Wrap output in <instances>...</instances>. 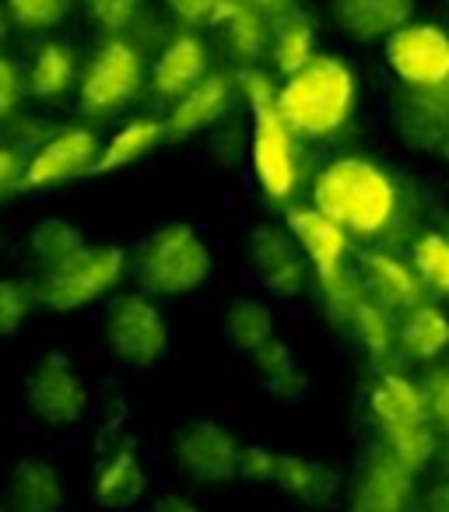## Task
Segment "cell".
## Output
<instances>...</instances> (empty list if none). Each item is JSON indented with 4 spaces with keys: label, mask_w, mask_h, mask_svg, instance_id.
I'll use <instances>...</instances> for the list:
<instances>
[{
    "label": "cell",
    "mask_w": 449,
    "mask_h": 512,
    "mask_svg": "<svg viewBox=\"0 0 449 512\" xmlns=\"http://www.w3.org/2000/svg\"><path fill=\"white\" fill-rule=\"evenodd\" d=\"M344 330L355 337V344L372 358V362L393 365L400 358V351H397L400 320L393 313H386L379 302H372L369 295H358L355 299L348 320H344Z\"/></svg>",
    "instance_id": "26"
},
{
    "label": "cell",
    "mask_w": 449,
    "mask_h": 512,
    "mask_svg": "<svg viewBox=\"0 0 449 512\" xmlns=\"http://www.w3.org/2000/svg\"><path fill=\"white\" fill-rule=\"evenodd\" d=\"M81 246H85V235H81V228L67 218L36 221V228H32V235H29V253L36 256L39 271L67 260V256L78 253Z\"/></svg>",
    "instance_id": "34"
},
{
    "label": "cell",
    "mask_w": 449,
    "mask_h": 512,
    "mask_svg": "<svg viewBox=\"0 0 449 512\" xmlns=\"http://www.w3.org/2000/svg\"><path fill=\"white\" fill-rule=\"evenodd\" d=\"M151 512H200V505L186 495H165V498H158Z\"/></svg>",
    "instance_id": "43"
},
{
    "label": "cell",
    "mask_w": 449,
    "mask_h": 512,
    "mask_svg": "<svg viewBox=\"0 0 449 512\" xmlns=\"http://www.w3.org/2000/svg\"><path fill=\"white\" fill-rule=\"evenodd\" d=\"M365 407H369V418L376 425V432L428 421V400L421 383L397 369H379L372 376L369 393H365Z\"/></svg>",
    "instance_id": "21"
},
{
    "label": "cell",
    "mask_w": 449,
    "mask_h": 512,
    "mask_svg": "<svg viewBox=\"0 0 449 512\" xmlns=\"http://www.w3.org/2000/svg\"><path fill=\"white\" fill-rule=\"evenodd\" d=\"M144 85V53L123 36H109L78 81V106L92 116H109L123 109Z\"/></svg>",
    "instance_id": "7"
},
{
    "label": "cell",
    "mask_w": 449,
    "mask_h": 512,
    "mask_svg": "<svg viewBox=\"0 0 449 512\" xmlns=\"http://www.w3.org/2000/svg\"><path fill=\"white\" fill-rule=\"evenodd\" d=\"M383 60L404 88L449 81V32L432 22H407L383 43Z\"/></svg>",
    "instance_id": "12"
},
{
    "label": "cell",
    "mask_w": 449,
    "mask_h": 512,
    "mask_svg": "<svg viewBox=\"0 0 449 512\" xmlns=\"http://www.w3.org/2000/svg\"><path fill=\"white\" fill-rule=\"evenodd\" d=\"M102 341L130 369H148L169 351V320L144 292H123L102 316Z\"/></svg>",
    "instance_id": "6"
},
{
    "label": "cell",
    "mask_w": 449,
    "mask_h": 512,
    "mask_svg": "<svg viewBox=\"0 0 449 512\" xmlns=\"http://www.w3.org/2000/svg\"><path fill=\"white\" fill-rule=\"evenodd\" d=\"M236 99V78L225 71H211L197 88H190L183 99L172 102L169 116H165L169 141H186V137H197L204 130L218 127L232 113Z\"/></svg>",
    "instance_id": "17"
},
{
    "label": "cell",
    "mask_w": 449,
    "mask_h": 512,
    "mask_svg": "<svg viewBox=\"0 0 449 512\" xmlns=\"http://www.w3.org/2000/svg\"><path fill=\"white\" fill-rule=\"evenodd\" d=\"M414 498V474L386 449L372 446L351 484V512H407Z\"/></svg>",
    "instance_id": "16"
},
{
    "label": "cell",
    "mask_w": 449,
    "mask_h": 512,
    "mask_svg": "<svg viewBox=\"0 0 449 512\" xmlns=\"http://www.w3.org/2000/svg\"><path fill=\"white\" fill-rule=\"evenodd\" d=\"M376 446L386 449V453H390L400 467L411 470V474H421V470L435 460L439 432H435L432 421H418V425H404V428H386V432H379Z\"/></svg>",
    "instance_id": "32"
},
{
    "label": "cell",
    "mask_w": 449,
    "mask_h": 512,
    "mask_svg": "<svg viewBox=\"0 0 449 512\" xmlns=\"http://www.w3.org/2000/svg\"><path fill=\"white\" fill-rule=\"evenodd\" d=\"M211 74V50L197 32H179L165 43V50L151 64V92L158 102H179L190 88H197L200 81Z\"/></svg>",
    "instance_id": "18"
},
{
    "label": "cell",
    "mask_w": 449,
    "mask_h": 512,
    "mask_svg": "<svg viewBox=\"0 0 449 512\" xmlns=\"http://www.w3.org/2000/svg\"><path fill=\"white\" fill-rule=\"evenodd\" d=\"M236 95L243 99V106L246 109H257V106H271V102H278V85L281 81L274 78L267 67H260V64H246V67H239L236 74Z\"/></svg>",
    "instance_id": "38"
},
{
    "label": "cell",
    "mask_w": 449,
    "mask_h": 512,
    "mask_svg": "<svg viewBox=\"0 0 449 512\" xmlns=\"http://www.w3.org/2000/svg\"><path fill=\"white\" fill-rule=\"evenodd\" d=\"M22 172H25L22 151H18V148H0V193H8L11 186L22 183Z\"/></svg>",
    "instance_id": "42"
},
{
    "label": "cell",
    "mask_w": 449,
    "mask_h": 512,
    "mask_svg": "<svg viewBox=\"0 0 449 512\" xmlns=\"http://www.w3.org/2000/svg\"><path fill=\"white\" fill-rule=\"evenodd\" d=\"M246 260L274 299H299L313 278L299 242L292 239L288 228L278 225H257L246 235Z\"/></svg>",
    "instance_id": "14"
},
{
    "label": "cell",
    "mask_w": 449,
    "mask_h": 512,
    "mask_svg": "<svg viewBox=\"0 0 449 512\" xmlns=\"http://www.w3.org/2000/svg\"><path fill=\"white\" fill-rule=\"evenodd\" d=\"M313 207L358 242H379L397 228L404 193L390 169L362 155L327 162L313 179Z\"/></svg>",
    "instance_id": "1"
},
{
    "label": "cell",
    "mask_w": 449,
    "mask_h": 512,
    "mask_svg": "<svg viewBox=\"0 0 449 512\" xmlns=\"http://www.w3.org/2000/svg\"><path fill=\"white\" fill-rule=\"evenodd\" d=\"M214 256L190 221L158 225L130 256V271L151 299H183L211 278Z\"/></svg>",
    "instance_id": "3"
},
{
    "label": "cell",
    "mask_w": 449,
    "mask_h": 512,
    "mask_svg": "<svg viewBox=\"0 0 449 512\" xmlns=\"http://www.w3.org/2000/svg\"><path fill=\"white\" fill-rule=\"evenodd\" d=\"M74 11V0H8V18L22 29H57Z\"/></svg>",
    "instance_id": "36"
},
{
    "label": "cell",
    "mask_w": 449,
    "mask_h": 512,
    "mask_svg": "<svg viewBox=\"0 0 449 512\" xmlns=\"http://www.w3.org/2000/svg\"><path fill=\"white\" fill-rule=\"evenodd\" d=\"M439 155H442V158H446V162H449V137H446V141H442V148H439Z\"/></svg>",
    "instance_id": "46"
},
{
    "label": "cell",
    "mask_w": 449,
    "mask_h": 512,
    "mask_svg": "<svg viewBox=\"0 0 449 512\" xmlns=\"http://www.w3.org/2000/svg\"><path fill=\"white\" fill-rule=\"evenodd\" d=\"M239 477L253 484H267L278 488L281 495L295 498L302 505H327L337 495V470L327 463L309 460L299 453H281V449L267 446H243V460H239Z\"/></svg>",
    "instance_id": "8"
},
{
    "label": "cell",
    "mask_w": 449,
    "mask_h": 512,
    "mask_svg": "<svg viewBox=\"0 0 449 512\" xmlns=\"http://www.w3.org/2000/svg\"><path fill=\"white\" fill-rule=\"evenodd\" d=\"M25 407L46 428H74L88 411V386L64 351H46L25 376Z\"/></svg>",
    "instance_id": "10"
},
{
    "label": "cell",
    "mask_w": 449,
    "mask_h": 512,
    "mask_svg": "<svg viewBox=\"0 0 449 512\" xmlns=\"http://www.w3.org/2000/svg\"><path fill=\"white\" fill-rule=\"evenodd\" d=\"M225 341L232 351H239L243 358H250L260 344H267L271 337H278V320H274L271 306L260 299H236L225 309Z\"/></svg>",
    "instance_id": "30"
},
{
    "label": "cell",
    "mask_w": 449,
    "mask_h": 512,
    "mask_svg": "<svg viewBox=\"0 0 449 512\" xmlns=\"http://www.w3.org/2000/svg\"><path fill=\"white\" fill-rule=\"evenodd\" d=\"M162 4L186 32L207 29V25L214 29V18H218V11L225 8V0H162Z\"/></svg>",
    "instance_id": "40"
},
{
    "label": "cell",
    "mask_w": 449,
    "mask_h": 512,
    "mask_svg": "<svg viewBox=\"0 0 449 512\" xmlns=\"http://www.w3.org/2000/svg\"><path fill=\"white\" fill-rule=\"evenodd\" d=\"M421 390L428 400V421L435 425L439 435H449V365L432 369L421 379Z\"/></svg>",
    "instance_id": "39"
},
{
    "label": "cell",
    "mask_w": 449,
    "mask_h": 512,
    "mask_svg": "<svg viewBox=\"0 0 449 512\" xmlns=\"http://www.w3.org/2000/svg\"><path fill=\"white\" fill-rule=\"evenodd\" d=\"M99 151H102V137L95 130L88 127L57 130L25 162L18 190H53V186H64L71 179L92 176L95 162H99Z\"/></svg>",
    "instance_id": "13"
},
{
    "label": "cell",
    "mask_w": 449,
    "mask_h": 512,
    "mask_svg": "<svg viewBox=\"0 0 449 512\" xmlns=\"http://www.w3.org/2000/svg\"><path fill=\"white\" fill-rule=\"evenodd\" d=\"M355 278L362 295L379 302L397 320L411 313V309H418L421 302H428V292L418 281V274H414V267L407 260H400L397 253H390V249H365V253H358Z\"/></svg>",
    "instance_id": "15"
},
{
    "label": "cell",
    "mask_w": 449,
    "mask_h": 512,
    "mask_svg": "<svg viewBox=\"0 0 449 512\" xmlns=\"http://www.w3.org/2000/svg\"><path fill=\"white\" fill-rule=\"evenodd\" d=\"M74 78H78V57L67 43H43L32 57L29 67V92L43 102H57L64 99L74 88Z\"/></svg>",
    "instance_id": "31"
},
{
    "label": "cell",
    "mask_w": 449,
    "mask_h": 512,
    "mask_svg": "<svg viewBox=\"0 0 449 512\" xmlns=\"http://www.w3.org/2000/svg\"><path fill=\"white\" fill-rule=\"evenodd\" d=\"M162 141H169L165 120H158V116H134V120L123 123V127L116 130L109 141H102L95 172H99V176H106V172L127 169V165L141 162L144 155H151V151H155Z\"/></svg>",
    "instance_id": "28"
},
{
    "label": "cell",
    "mask_w": 449,
    "mask_h": 512,
    "mask_svg": "<svg viewBox=\"0 0 449 512\" xmlns=\"http://www.w3.org/2000/svg\"><path fill=\"white\" fill-rule=\"evenodd\" d=\"M127 271L130 256L123 246H116V242H85L67 260L43 267L32 288H36L39 306L57 316H67L113 295Z\"/></svg>",
    "instance_id": "5"
},
{
    "label": "cell",
    "mask_w": 449,
    "mask_h": 512,
    "mask_svg": "<svg viewBox=\"0 0 449 512\" xmlns=\"http://www.w3.org/2000/svg\"><path fill=\"white\" fill-rule=\"evenodd\" d=\"M330 22L351 43H386L414 18V0H327Z\"/></svg>",
    "instance_id": "20"
},
{
    "label": "cell",
    "mask_w": 449,
    "mask_h": 512,
    "mask_svg": "<svg viewBox=\"0 0 449 512\" xmlns=\"http://www.w3.org/2000/svg\"><path fill=\"white\" fill-rule=\"evenodd\" d=\"M39 306L36 288L25 285L18 278H0V341L11 337L25 320H29V309Z\"/></svg>",
    "instance_id": "35"
},
{
    "label": "cell",
    "mask_w": 449,
    "mask_h": 512,
    "mask_svg": "<svg viewBox=\"0 0 449 512\" xmlns=\"http://www.w3.org/2000/svg\"><path fill=\"white\" fill-rule=\"evenodd\" d=\"M172 460L186 481L200 488H225L239 477L243 442L218 421H190L172 442Z\"/></svg>",
    "instance_id": "11"
},
{
    "label": "cell",
    "mask_w": 449,
    "mask_h": 512,
    "mask_svg": "<svg viewBox=\"0 0 449 512\" xmlns=\"http://www.w3.org/2000/svg\"><path fill=\"white\" fill-rule=\"evenodd\" d=\"M316 53H320L316 50V18L306 8L292 4V8L278 11L271 18V50H267V60H271L274 74L288 78L299 67H306Z\"/></svg>",
    "instance_id": "23"
},
{
    "label": "cell",
    "mask_w": 449,
    "mask_h": 512,
    "mask_svg": "<svg viewBox=\"0 0 449 512\" xmlns=\"http://www.w3.org/2000/svg\"><path fill=\"white\" fill-rule=\"evenodd\" d=\"M393 127L407 148L439 151L449 137V81L432 88H404L393 106Z\"/></svg>",
    "instance_id": "19"
},
{
    "label": "cell",
    "mask_w": 449,
    "mask_h": 512,
    "mask_svg": "<svg viewBox=\"0 0 449 512\" xmlns=\"http://www.w3.org/2000/svg\"><path fill=\"white\" fill-rule=\"evenodd\" d=\"M355 102L358 78L337 53H316L278 85V113L299 141L337 137L355 116Z\"/></svg>",
    "instance_id": "2"
},
{
    "label": "cell",
    "mask_w": 449,
    "mask_h": 512,
    "mask_svg": "<svg viewBox=\"0 0 449 512\" xmlns=\"http://www.w3.org/2000/svg\"><path fill=\"white\" fill-rule=\"evenodd\" d=\"M285 228L292 232V239L299 242L302 256L309 260V271H313L316 285H320L327 320L344 330V320H348L351 306H355V299L362 295L355 267L348 264L351 235L344 232L337 221H330L323 211H316L313 204L288 207Z\"/></svg>",
    "instance_id": "4"
},
{
    "label": "cell",
    "mask_w": 449,
    "mask_h": 512,
    "mask_svg": "<svg viewBox=\"0 0 449 512\" xmlns=\"http://www.w3.org/2000/svg\"><path fill=\"white\" fill-rule=\"evenodd\" d=\"M250 365L257 372V379L264 383L267 393L281 400H299L306 393V372L295 362L292 348L285 344V337H271L267 344H260L250 355Z\"/></svg>",
    "instance_id": "29"
},
{
    "label": "cell",
    "mask_w": 449,
    "mask_h": 512,
    "mask_svg": "<svg viewBox=\"0 0 449 512\" xmlns=\"http://www.w3.org/2000/svg\"><path fill=\"white\" fill-rule=\"evenodd\" d=\"M214 29L221 32V43L232 60H239V67L260 64L271 50V18L243 0H225V8L214 18Z\"/></svg>",
    "instance_id": "22"
},
{
    "label": "cell",
    "mask_w": 449,
    "mask_h": 512,
    "mask_svg": "<svg viewBox=\"0 0 449 512\" xmlns=\"http://www.w3.org/2000/svg\"><path fill=\"white\" fill-rule=\"evenodd\" d=\"M407 264L432 299H449V232H421L411 242Z\"/></svg>",
    "instance_id": "33"
},
{
    "label": "cell",
    "mask_w": 449,
    "mask_h": 512,
    "mask_svg": "<svg viewBox=\"0 0 449 512\" xmlns=\"http://www.w3.org/2000/svg\"><path fill=\"white\" fill-rule=\"evenodd\" d=\"M8 509L11 512H60L64 509V477L50 460L15 463L8 481Z\"/></svg>",
    "instance_id": "25"
},
{
    "label": "cell",
    "mask_w": 449,
    "mask_h": 512,
    "mask_svg": "<svg viewBox=\"0 0 449 512\" xmlns=\"http://www.w3.org/2000/svg\"><path fill=\"white\" fill-rule=\"evenodd\" d=\"M250 165L267 200L288 204L299 186V137L281 120L278 102L250 109Z\"/></svg>",
    "instance_id": "9"
},
{
    "label": "cell",
    "mask_w": 449,
    "mask_h": 512,
    "mask_svg": "<svg viewBox=\"0 0 449 512\" xmlns=\"http://www.w3.org/2000/svg\"><path fill=\"white\" fill-rule=\"evenodd\" d=\"M397 351L407 362H435L449 351V316L435 302H421L407 316H400Z\"/></svg>",
    "instance_id": "27"
},
{
    "label": "cell",
    "mask_w": 449,
    "mask_h": 512,
    "mask_svg": "<svg viewBox=\"0 0 449 512\" xmlns=\"http://www.w3.org/2000/svg\"><path fill=\"white\" fill-rule=\"evenodd\" d=\"M22 99V78H18V67L8 57H0V120L11 113Z\"/></svg>",
    "instance_id": "41"
},
{
    "label": "cell",
    "mask_w": 449,
    "mask_h": 512,
    "mask_svg": "<svg viewBox=\"0 0 449 512\" xmlns=\"http://www.w3.org/2000/svg\"><path fill=\"white\" fill-rule=\"evenodd\" d=\"M81 8H85V15L92 18L102 32L120 36V32H127L130 25L137 22L144 0H81Z\"/></svg>",
    "instance_id": "37"
},
{
    "label": "cell",
    "mask_w": 449,
    "mask_h": 512,
    "mask_svg": "<svg viewBox=\"0 0 449 512\" xmlns=\"http://www.w3.org/2000/svg\"><path fill=\"white\" fill-rule=\"evenodd\" d=\"M8 36V15H4V11H0V39Z\"/></svg>",
    "instance_id": "45"
},
{
    "label": "cell",
    "mask_w": 449,
    "mask_h": 512,
    "mask_svg": "<svg viewBox=\"0 0 449 512\" xmlns=\"http://www.w3.org/2000/svg\"><path fill=\"white\" fill-rule=\"evenodd\" d=\"M144 488H148V474H144V463L134 453V446H120L102 456L92 481L95 502L113 512H127L144 498Z\"/></svg>",
    "instance_id": "24"
},
{
    "label": "cell",
    "mask_w": 449,
    "mask_h": 512,
    "mask_svg": "<svg viewBox=\"0 0 449 512\" xmlns=\"http://www.w3.org/2000/svg\"><path fill=\"white\" fill-rule=\"evenodd\" d=\"M243 4H250V8L264 11V15H267V18H274V15H278V11L292 8L295 0H243Z\"/></svg>",
    "instance_id": "44"
}]
</instances>
